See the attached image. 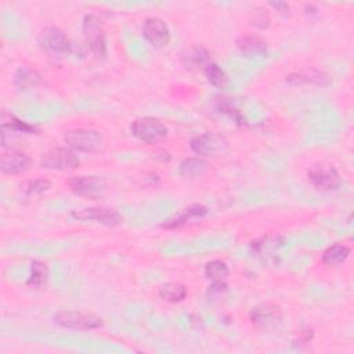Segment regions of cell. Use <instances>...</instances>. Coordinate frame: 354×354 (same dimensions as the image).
<instances>
[{
    "label": "cell",
    "mask_w": 354,
    "mask_h": 354,
    "mask_svg": "<svg viewBox=\"0 0 354 354\" xmlns=\"http://www.w3.org/2000/svg\"><path fill=\"white\" fill-rule=\"evenodd\" d=\"M64 141L71 149L86 153L100 152L104 149L105 145L104 137L100 131L84 127L66 130L64 134Z\"/></svg>",
    "instance_id": "cell-1"
},
{
    "label": "cell",
    "mask_w": 354,
    "mask_h": 354,
    "mask_svg": "<svg viewBox=\"0 0 354 354\" xmlns=\"http://www.w3.org/2000/svg\"><path fill=\"white\" fill-rule=\"evenodd\" d=\"M249 318L259 330L267 333L278 332L283 322L281 307L272 303H260L254 306L249 313Z\"/></svg>",
    "instance_id": "cell-2"
},
{
    "label": "cell",
    "mask_w": 354,
    "mask_h": 354,
    "mask_svg": "<svg viewBox=\"0 0 354 354\" xmlns=\"http://www.w3.org/2000/svg\"><path fill=\"white\" fill-rule=\"evenodd\" d=\"M54 324L64 329L91 330V329L101 328L104 325V321L101 317H98L93 313L64 310V311H58L54 315Z\"/></svg>",
    "instance_id": "cell-3"
},
{
    "label": "cell",
    "mask_w": 354,
    "mask_h": 354,
    "mask_svg": "<svg viewBox=\"0 0 354 354\" xmlns=\"http://www.w3.org/2000/svg\"><path fill=\"white\" fill-rule=\"evenodd\" d=\"M130 133L140 141L155 144L167 137V127L155 118H138L130 124Z\"/></svg>",
    "instance_id": "cell-4"
},
{
    "label": "cell",
    "mask_w": 354,
    "mask_h": 354,
    "mask_svg": "<svg viewBox=\"0 0 354 354\" xmlns=\"http://www.w3.org/2000/svg\"><path fill=\"white\" fill-rule=\"evenodd\" d=\"M307 178L313 187L321 191H333L340 185L339 171L333 165L326 162L314 163L307 170Z\"/></svg>",
    "instance_id": "cell-5"
},
{
    "label": "cell",
    "mask_w": 354,
    "mask_h": 354,
    "mask_svg": "<svg viewBox=\"0 0 354 354\" xmlns=\"http://www.w3.org/2000/svg\"><path fill=\"white\" fill-rule=\"evenodd\" d=\"M191 149L202 156H218L228 151V141L218 133H203L189 141Z\"/></svg>",
    "instance_id": "cell-6"
},
{
    "label": "cell",
    "mask_w": 354,
    "mask_h": 354,
    "mask_svg": "<svg viewBox=\"0 0 354 354\" xmlns=\"http://www.w3.org/2000/svg\"><path fill=\"white\" fill-rule=\"evenodd\" d=\"M83 33L91 53L98 58H104L106 54V41L101 21L97 15L87 14L83 18Z\"/></svg>",
    "instance_id": "cell-7"
},
{
    "label": "cell",
    "mask_w": 354,
    "mask_h": 354,
    "mask_svg": "<svg viewBox=\"0 0 354 354\" xmlns=\"http://www.w3.org/2000/svg\"><path fill=\"white\" fill-rule=\"evenodd\" d=\"M40 166L51 170H73L79 166V158L71 148H51L40 158Z\"/></svg>",
    "instance_id": "cell-8"
},
{
    "label": "cell",
    "mask_w": 354,
    "mask_h": 354,
    "mask_svg": "<svg viewBox=\"0 0 354 354\" xmlns=\"http://www.w3.org/2000/svg\"><path fill=\"white\" fill-rule=\"evenodd\" d=\"M37 40L41 48L54 55L66 54L71 50V41L68 36L58 26H46L40 30Z\"/></svg>",
    "instance_id": "cell-9"
},
{
    "label": "cell",
    "mask_w": 354,
    "mask_h": 354,
    "mask_svg": "<svg viewBox=\"0 0 354 354\" xmlns=\"http://www.w3.org/2000/svg\"><path fill=\"white\" fill-rule=\"evenodd\" d=\"M71 216L79 221H94L102 225H119L123 223L122 216L109 207H86L71 212Z\"/></svg>",
    "instance_id": "cell-10"
},
{
    "label": "cell",
    "mask_w": 354,
    "mask_h": 354,
    "mask_svg": "<svg viewBox=\"0 0 354 354\" xmlns=\"http://www.w3.org/2000/svg\"><path fill=\"white\" fill-rule=\"evenodd\" d=\"M72 192L82 196H98L106 189V181L101 176H76L68 181Z\"/></svg>",
    "instance_id": "cell-11"
},
{
    "label": "cell",
    "mask_w": 354,
    "mask_h": 354,
    "mask_svg": "<svg viewBox=\"0 0 354 354\" xmlns=\"http://www.w3.org/2000/svg\"><path fill=\"white\" fill-rule=\"evenodd\" d=\"M142 36L153 47H163L170 40V32L166 22L158 17H148L141 28Z\"/></svg>",
    "instance_id": "cell-12"
},
{
    "label": "cell",
    "mask_w": 354,
    "mask_h": 354,
    "mask_svg": "<svg viewBox=\"0 0 354 354\" xmlns=\"http://www.w3.org/2000/svg\"><path fill=\"white\" fill-rule=\"evenodd\" d=\"M286 83L292 86L301 84H315V86H329L332 83V77L317 68H304L297 72H292L286 76Z\"/></svg>",
    "instance_id": "cell-13"
},
{
    "label": "cell",
    "mask_w": 354,
    "mask_h": 354,
    "mask_svg": "<svg viewBox=\"0 0 354 354\" xmlns=\"http://www.w3.org/2000/svg\"><path fill=\"white\" fill-rule=\"evenodd\" d=\"M30 156L21 151L4 152L0 159V169L3 174H21L30 169Z\"/></svg>",
    "instance_id": "cell-14"
},
{
    "label": "cell",
    "mask_w": 354,
    "mask_h": 354,
    "mask_svg": "<svg viewBox=\"0 0 354 354\" xmlns=\"http://www.w3.org/2000/svg\"><path fill=\"white\" fill-rule=\"evenodd\" d=\"M238 50L248 58H263L267 55V43L257 35H246L236 40Z\"/></svg>",
    "instance_id": "cell-15"
},
{
    "label": "cell",
    "mask_w": 354,
    "mask_h": 354,
    "mask_svg": "<svg viewBox=\"0 0 354 354\" xmlns=\"http://www.w3.org/2000/svg\"><path fill=\"white\" fill-rule=\"evenodd\" d=\"M207 214V207L203 206V205H191L189 207L184 209L178 216L176 217H171L169 218L166 223L162 224L163 228H167V230H174V228H180L185 224H188L189 221L192 220H196V218H202L203 216Z\"/></svg>",
    "instance_id": "cell-16"
},
{
    "label": "cell",
    "mask_w": 354,
    "mask_h": 354,
    "mask_svg": "<svg viewBox=\"0 0 354 354\" xmlns=\"http://www.w3.org/2000/svg\"><path fill=\"white\" fill-rule=\"evenodd\" d=\"M12 82L17 88L22 91H28V90L36 88L41 83V76L37 71L28 66H22L15 71Z\"/></svg>",
    "instance_id": "cell-17"
},
{
    "label": "cell",
    "mask_w": 354,
    "mask_h": 354,
    "mask_svg": "<svg viewBox=\"0 0 354 354\" xmlns=\"http://www.w3.org/2000/svg\"><path fill=\"white\" fill-rule=\"evenodd\" d=\"M181 61L185 65V68L189 69H198L201 66H206L209 61V51L202 46H194L188 48L181 55Z\"/></svg>",
    "instance_id": "cell-18"
},
{
    "label": "cell",
    "mask_w": 354,
    "mask_h": 354,
    "mask_svg": "<svg viewBox=\"0 0 354 354\" xmlns=\"http://www.w3.org/2000/svg\"><path fill=\"white\" fill-rule=\"evenodd\" d=\"M350 254V248L343 243H333L322 253V263L326 266H339L346 261Z\"/></svg>",
    "instance_id": "cell-19"
},
{
    "label": "cell",
    "mask_w": 354,
    "mask_h": 354,
    "mask_svg": "<svg viewBox=\"0 0 354 354\" xmlns=\"http://www.w3.org/2000/svg\"><path fill=\"white\" fill-rule=\"evenodd\" d=\"M207 169V163L201 158H187L178 166L180 176L185 178L201 177Z\"/></svg>",
    "instance_id": "cell-20"
},
{
    "label": "cell",
    "mask_w": 354,
    "mask_h": 354,
    "mask_svg": "<svg viewBox=\"0 0 354 354\" xmlns=\"http://www.w3.org/2000/svg\"><path fill=\"white\" fill-rule=\"evenodd\" d=\"M159 297L169 303H180L187 297V288L183 283L169 282L159 288Z\"/></svg>",
    "instance_id": "cell-21"
},
{
    "label": "cell",
    "mask_w": 354,
    "mask_h": 354,
    "mask_svg": "<svg viewBox=\"0 0 354 354\" xmlns=\"http://www.w3.org/2000/svg\"><path fill=\"white\" fill-rule=\"evenodd\" d=\"M1 131H12V133H26L33 134L36 129L26 122L15 118L11 113H3L1 115Z\"/></svg>",
    "instance_id": "cell-22"
},
{
    "label": "cell",
    "mask_w": 354,
    "mask_h": 354,
    "mask_svg": "<svg viewBox=\"0 0 354 354\" xmlns=\"http://www.w3.org/2000/svg\"><path fill=\"white\" fill-rule=\"evenodd\" d=\"M205 76H206L207 82L217 88H225L228 84V76L216 62L210 61L205 66Z\"/></svg>",
    "instance_id": "cell-23"
},
{
    "label": "cell",
    "mask_w": 354,
    "mask_h": 354,
    "mask_svg": "<svg viewBox=\"0 0 354 354\" xmlns=\"http://www.w3.org/2000/svg\"><path fill=\"white\" fill-rule=\"evenodd\" d=\"M228 274H230V268L221 260H212L205 266V275L213 282L224 281L228 277Z\"/></svg>",
    "instance_id": "cell-24"
},
{
    "label": "cell",
    "mask_w": 354,
    "mask_h": 354,
    "mask_svg": "<svg viewBox=\"0 0 354 354\" xmlns=\"http://www.w3.org/2000/svg\"><path fill=\"white\" fill-rule=\"evenodd\" d=\"M47 278V267L44 263L35 260L30 267V277L28 279V285L39 288L46 282Z\"/></svg>",
    "instance_id": "cell-25"
},
{
    "label": "cell",
    "mask_w": 354,
    "mask_h": 354,
    "mask_svg": "<svg viewBox=\"0 0 354 354\" xmlns=\"http://www.w3.org/2000/svg\"><path fill=\"white\" fill-rule=\"evenodd\" d=\"M51 187V183L46 178H36V180H30L24 185V192L28 196H35L39 194H43L44 191H47Z\"/></svg>",
    "instance_id": "cell-26"
},
{
    "label": "cell",
    "mask_w": 354,
    "mask_h": 354,
    "mask_svg": "<svg viewBox=\"0 0 354 354\" xmlns=\"http://www.w3.org/2000/svg\"><path fill=\"white\" fill-rule=\"evenodd\" d=\"M253 24L261 29L267 28L270 25V17L266 12L264 8H256L254 11V18H253Z\"/></svg>",
    "instance_id": "cell-27"
},
{
    "label": "cell",
    "mask_w": 354,
    "mask_h": 354,
    "mask_svg": "<svg viewBox=\"0 0 354 354\" xmlns=\"http://www.w3.org/2000/svg\"><path fill=\"white\" fill-rule=\"evenodd\" d=\"M274 8H277L278 11H281V12H286V11H289V4L288 3H285V1H272V3H270Z\"/></svg>",
    "instance_id": "cell-28"
}]
</instances>
